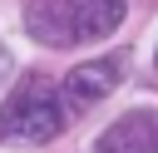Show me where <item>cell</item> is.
<instances>
[{
    "label": "cell",
    "instance_id": "cell-3",
    "mask_svg": "<svg viewBox=\"0 0 158 153\" xmlns=\"http://www.w3.org/2000/svg\"><path fill=\"white\" fill-rule=\"evenodd\" d=\"M128 74V59L123 54H99V59H84V64H74L69 74H64V84H59V104L69 109V114H84V109H94L104 94H114V84Z\"/></svg>",
    "mask_w": 158,
    "mask_h": 153
},
{
    "label": "cell",
    "instance_id": "cell-6",
    "mask_svg": "<svg viewBox=\"0 0 158 153\" xmlns=\"http://www.w3.org/2000/svg\"><path fill=\"white\" fill-rule=\"evenodd\" d=\"M153 64H158V54H153Z\"/></svg>",
    "mask_w": 158,
    "mask_h": 153
},
{
    "label": "cell",
    "instance_id": "cell-5",
    "mask_svg": "<svg viewBox=\"0 0 158 153\" xmlns=\"http://www.w3.org/2000/svg\"><path fill=\"white\" fill-rule=\"evenodd\" d=\"M10 74V54H5V44H0V79Z\"/></svg>",
    "mask_w": 158,
    "mask_h": 153
},
{
    "label": "cell",
    "instance_id": "cell-1",
    "mask_svg": "<svg viewBox=\"0 0 158 153\" xmlns=\"http://www.w3.org/2000/svg\"><path fill=\"white\" fill-rule=\"evenodd\" d=\"M128 0H35L25 25L40 44H89L123 25Z\"/></svg>",
    "mask_w": 158,
    "mask_h": 153
},
{
    "label": "cell",
    "instance_id": "cell-4",
    "mask_svg": "<svg viewBox=\"0 0 158 153\" xmlns=\"http://www.w3.org/2000/svg\"><path fill=\"white\" fill-rule=\"evenodd\" d=\"M99 153H158V109H128L99 133Z\"/></svg>",
    "mask_w": 158,
    "mask_h": 153
},
{
    "label": "cell",
    "instance_id": "cell-2",
    "mask_svg": "<svg viewBox=\"0 0 158 153\" xmlns=\"http://www.w3.org/2000/svg\"><path fill=\"white\" fill-rule=\"evenodd\" d=\"M64 128V104L59 89L44 74H25L15 84V94L0 104V138H20V143H49Z\"/></svg>",
    "mask_w": 158,
    "mask_h": 153
}]
</instances>
